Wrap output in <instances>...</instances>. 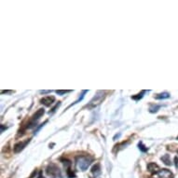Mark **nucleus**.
Here are the masks:
<instances>
[{
  "instance_id": "f257e3e1",
  "label": "nucleus",
  "mask_w": 178,
  "mask_h": 178,
  "mask_svg": "<svg viewBox=\"0 0 178 178\" xmlns=\"http://www.w3.org/2000/svg\"><path fill=\"white\" fill-rule=\"evenodd\" d=\"M93 159L90 156H78L77 158V166L81 171H86L92 164Z\"/></svg>"
},
{
  "instance_id": "f03ea898",
  "label": "nucleus",
  "mask_w": 178,
  "mask_h": 178,
  "mask_svg": "<svg viewBox=\"0 0 178 178\" xmlns=\"http://www.w3.org/2000/svg\"><path fill=\"white\" fill-rule=\"evenodd\" d=\"M46 173L49 176H51L53 178H58L61 176V171L58 168L57 165L54 163H50L48 165V167L46 168Z\"/></svg>"
},
{
  "instance_id": "7ed1b4c3",
  "label": "nucleus",
  "mask_w": 178,
  "mask_h": 178,
  "mask_svg": "<svg viewBox=\"0 0 178 178\" xmlns=\"http://www.w3.org/2000/svg\"><path fill=\"white\" fill-rule=\"evenodd\" d=\"M45 111H44V109L43 108H40V109H38L37 112H35V114H34V116L32 117V118L29 121V123L27 124L26 126V128H33L35 127V126H37V121L39 120V118H40L43 115H44Z\"/></svg>"
},
{
  "instance_id": "20e7f679",
  "label": "nucleus",
  "mask_w": 178,
  "mask_h": 178,
  "mask_svg": "<svg viewBox=\"0 0 178 178\" xmlns=\"http://www.w3.org/2000/svg\"><path fill=\"white\" fill-rule=\"evenodd\" d=\"M104 98H105V92H98L96 95L93 97L92 100L90 102L88 107L89 108L95 107L98 105H100V103L104 100Z\"/></svg>"
},
{
  "instance_id": "39448f33",
  "label": "nucleus",
  "mask_w": 178,
  "mask_h": 178,
  "mask_svg": "<svg viewBox=\"0 0 178 178\" xmlns=\"http://www.w3.org/2000/svg\"><path fill=\"white\" fill-rule=\"evenodd\" d=\"M30 142V139H27L24 142H19L16 145H14V152L15 153H19L21 152L22 150L26 146V145H28V143Z\"/></svg>"
},
{
  "instance_id": "423d86ee",
  "label": "nucleus",
  "mask_w": 178,
  "mask_h": 178,
  "mask_svg": "<svg viewBox=\"0 0 178 178\" xmlns=\"http://www.w3.org/2000/svg\"><path fill=\"white\" fill-rule=\"evenodd\" d=\"M160 166L156 164V163H154V162H150V163L147 164V171L149 173H159V172L160 171Z\"/></svg>"
},
{
  "instance_id": "0eeeda50",
  "label": "nucleus",
  "mask_w": 178,
  "mask_h": 178,
  "mask_svg": "<svg viewBox=\"0 0 178 178\" xmlns=\"http://www.w3.org/2000/svg\"><path fill=\"white\" fill-rule=\"evenodd\" d=\"M160 178H173V173L167 169H162L158 173Z\"/></svg>"
},
{
  "instance_id": "6e6552de",
  "label": "nucleus",
  "mask_w": 178,
  "mask_h": 178,
  "mask_svg": "<svg viewBox=\"0 0 178 178\" xmlns=\"http://www.w3.org/2000/svg\"><path fill=\"white\" fill-rule=\"evenodd\" d=\"M54 101H55L54 96H47V97L42 98L40 100V103L42 105H44L45 106H50L54 103Z\"/></svg>"
},
{
  "instance_id": "1a4fd4ad",
  "label": "nucleus",
  "mask_w": 178,
  "mask_h": 178,
  "mask_svg": "<svg viewBox=\"0 0 178 178\" xmlns=\"http://www.w3.org/2000/svg\"><path fill=\"white\" fill-rule=\"evenodd\" d=\"M92 173L95 176H98L99 175H100L101 173V166H100V164L97 163V164L94 165L92 167Z\"/></svg>"
},
{
  "instance_id": "9d476101",
  "label": "nucleus",
  "mask_w": 178,
  "mask_h": 178,
  "mask_svg": "<svg viewBox=\"0 0 178 178\" xmlns=\"http://www.w3.org/2000/svg\"><path fill=\"white\" fill-rule=\"evenodd\" d=\"M161 160L164 162V164L168 165V166H171L172 165V161H171V159H170V156L169 155H164L161 157Z\"/></svg>"
},
{
  "instance_id": "9b49d317",
  "label": "nucleus",
  "mask_w": 178,
  "mask_h": 178,
  "mask_svg": "<svg viewBox=\"0 0 178 178\" xmlns=\"http://www.w3.org/2000/svg\"><path fill=\"white\" fill-rule=\"evenodd\" d=\"M169 97H170V93H168V92H162L160 94H157V95L155 96V98L159 99V100H160V99H167Z\"/></svg>"
},
{
  "instance_id": "f8f14e48",
  "label": "nucleus",
  "mask_w": 178,
  "mask_h": 178,
  "mask_svg": "<svg viewBox=\"0 0 178 178\" xmlns=\"http://www.w3.org/2000/svg\"><path fill=\"white\" fill-rule=\"evenodd\" d=\"M145 92H146V90H143V92H142L141 93L137 94V95H135V96H132V98L133 99V100H136V101H138V100H140V99H142V98H143L144 94H145Z\"/></svg>"
},
{
  "instance_id": "ddd939ff",
  "label": "nucleus",
  "mask_w": 178,
  "mask_h": 178,
  "mask_svg": "<svg viewBox=\"0 0 178 178\" xmlns=\"http://www.w3.org/2000/svg\"><path fill=\"white\" fill-rule=\"evenodd\" d=\"M160 105H152L151 107L149 108V111L151 113H156V112H158V110L160 109Z\"/></svg>"
},
{
  "instance_id": "4468645a",
  "label": "nucleus",
  "mask_w": 178,
  "mask_h": 178,
  "mask_svg": "<svg viewBox=\"0 0 178 178\" xmlns=\"http://www.w3.org/2000/svg\"><path fill=\"white\" fill-rule=\"evenodd\" d=\"M138 146H139V149L141 150L142 152H145V151H147V147L142 143V142H140L139 144H138Z\"/></svg>"
},
{
  "instance_id": "2eb2a0df",
  "label": "nucleus",
  "mask_w": 178,
  "mask_h": 178,
  "mask_svg": "<svg viewBox=\"0 0 178 178\" xmlns=\"http://www.w3.org/2000/svg\"><path fill=\"white\" fill-rule=\"evenodd\" d=\"M71 90H56V93L58 95H63V94H65L66 92H70Z\"/></svg>"
},
{
  "instance_id": "dca6fc26",
  "label": "nucleus",
  "mask_w": 178,
  "mask_h": 178,
  "mask_svg": "<svg viewBox=\"0 0 178 178\" xmlns=\"http://www.w3.org/2000/svg\"><path fill=\"white\" fill-rule=\"evenodd\" d=\"M60 105H61V103L59 102L58 104L56 105V106H55V107H53V108H52V110H51V113H53V112H55V111H56V109H57V108L59 107V106H60Z\"/></svg>"
},
{
  "instance_id": "f3484780",
  "label": "nucleus",
  "mask_w": 178,
  "mask_h": 178,
  "mask_svg": "<svg viewBox=\"0 0 178 178\" xmlns=\"http://www.w3.org/2000/svg\"><path fill=\"white\" fill-rule=\"evenodd\" d=\"M47 92H50V90H41V93H47Z\"/></svg>"
},
{
  "instance_id": "a211bd4d",
  "label": "nucleus",
  "mask_w": 178,
  "mask_h": 178,
  "mask_svg": "<svg viewBox=\"0 0 178 178\" xmlns=\"http://www.w3.org/2000/svg\"><path fill=\"white\" fill-rule=\"evenodd\" d=\"M37 178H43V176H42V173H41V172L39 173V175H38V177Z\"/></svg>"
},
{
  "instance_id": "6ab92c4d",
  "label": "nucleus",
  "mask_w": 178,
  "mask_h": 178,
  "mask_svg": "<svg viewBox=\"0 0 178 178\" xmlns=\"http://www.w3.org/2000/svg\"><path fill=\"white\" fill-rule=\"evenodd\" d=\"M177 153H178V150H177Z\"/></svg>"
}]
</instances>
